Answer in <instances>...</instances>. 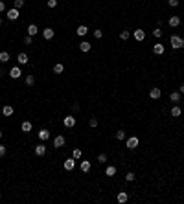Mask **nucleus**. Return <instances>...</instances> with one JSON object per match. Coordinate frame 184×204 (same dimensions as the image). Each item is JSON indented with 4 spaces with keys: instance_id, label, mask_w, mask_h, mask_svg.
Segmentation results:
<instances>
[{
    "instance_id": "f257e3e1",
    "label": "nucleus",
    "mask_w": 184,
    "mask_h": 204,
    "mask_svg": "<svg viewBox=\"0 0 184 204\" xmlns=\"http://www.w3.org/2000/svg\"><path fill=\"white\" fill-rule=\"evenodd\" d=\"M170 44H171L173 50H179V48L184 46V39L179 37V35H171V37H170Z\"/></svg>"
},
{
    "instance_id": "f03ea898",
    "label": "nucleus",
    "mask_w": 184,
    "mask_h": 204,
    "mask_svg": "<svg viewBox=\"0 0 184 204\" xmlns=\"http://www.w3.org/2000/svg\"><path fill=\"white\" fill-rule=\"evenodd\" d=\"M138 143H140L138 136H129V138H125V147L127 149H136Z\"/></svg>"
},
{
    "instance_id": "7ed1b4c3",
    "label": "nucleus",
    "mask_w": 184,
    "mask_h": 204,
    "mask_svg": "<svg viewBox=\"0 0 184 204\" xmlns=\"http://www.w3.org/2000/svg\"><path fill=\"white\" fill-rule=\"evenodd\" d=\"M76 122H78V120H76V118H74L72 114H70V116H66V118H63V125L66 127V129H72V127L76 125Z\"/></svg>"
},
{
    "instance_id": "20e7f679",
    "label": "nucleus",
    "mask_w": 184,
    "mask_h": 204,
    "mask_svg": "<svg viewBox=\"0 0 184 204\" xmlns=\"http://www.w3.org/2000/svg\"><path fill=\"white\" fill-rule=\"evenodd\" d=\"M76 162H78L76 158H66L64 162H63V167L66 169V171H72V169L76 167Z\"/></svg>"
},
{
    "instance_id": "39448f33",
    "label": "nucleus",
    "mask_w": 184,
    "mask_h": 204,
    "mask_svg": "<svg viewBox=\"0 0 184 204\" xmlns=\"http://www.w3.org/2000/svg\"><path fill=\"white\" fill-rule=\"evenodd\" d=\"M33 153H35L37 156H44L46 155V145L44 143H37V145L33 147Z\"/></svg>"
},
{
    "instance_id": "423d86ee",
    "label": "nucleus",
    "mask_w": 184,
    "mask_h": 204,
    "mask_svg": "<svg viewBox=\"0 0 184 204\" xmlns=\"http://www.w3.org/2000/svg\"><path fill=\"white\" fill-rule=\"evenodd\" d=\"M64 142H66L64 136H63V134H57L55 138H54V147H55V149H61V147L64 145Z\"/></svg>"
},
{
    "instance_id": "0eeeda50",
    "label": "nucleus",
    "mask_w": 184,
    "mask_h": 204,
    "mask_svg": "<svg viewBox=\"0 0 184 204\" xmlns=\"http://www.w3.org/2000/svg\"><path fill=\"white\" fill-rule=\"evenodd\" d=\"M6 17H7L9 20H17V19H19V9H17V7L7 9V11H6Z\"/></svg>"
},
{
    "instance_id": "6e6552de",
    "label": "nucleus",
    "mask_w": 184,
    "mask_h": 204,
    "mask_svg": "<svg viewBox=\"0 0 184 204\" xmlns=\"http://www.w3.org/2000/svg\"><path fill=\"white\" fill-rule=\"evenodd\" d=\"M20 75H22V70H20L19 66H13L11 70H9V77H11V79H19Z\"/></svg>"
},
{
    "instance_id": "1a4fd4ad",
    "label": "nucleus",
    "mask_w": 184,
    "mask_h": 204,
    "mask_svg": "<svg viewBox=\"0 0 184 204\" xmlns=\"http://www.w3.org/2000/svg\"><path fill=\"white\" fill-rule=\"evenodd\" d=\"M54 35H55V31H54L52 28H44V30H43V37H44L46 41H52Z\"/></svg>"
},
{
    "instance_id": "9d476101",
    "label": "nucleus",
    "mask_w": 184,
    "mask_h": 204,
    "mask_svg": "<svg viewBox=\"0 0 184 204\" xmlns=\"http://www.w3.org/2000/svg\"><path fill=\"white\" fill-rule=\"evenodd\" d=\"M168 24L171 28H177L179 24H180V17L179 15H173V17H170V20H168Z\"/></svg>"
},
{
    "instance_id": "9b49d317",
    "label": "nucleus",
    "mask_w": 184,
    "mask_h": 204,
    "mask_svg": "<svg viewBox=\"0 0 184 204\" xmlns=\"http://www.w3.org/2000/svg\"><path fill=\"white\" fill-rule=\"evenodd\" d=\"M160 96H162L160 88H151V90H149V98H151V99H160Z\"/></svg>"
},
{
    "instance_id": "f8f14e48",
    "label": "nucleus",
    "mask_w": 184,
    "mask_h": 204,
    "mask_svg": "<svg viewBox=\"0 0 184 204\" xmlns=\"http://www.w3.org/2000/svg\"><path fill=\"white\" fill-rule=\"evenodd\" d=\"M133 37H135L138 42H142V41L146 39V31H144V30H135V33H133Z\"/></svg>"
},
{
    "instance_id": "ddd939ff",
    "label": "nucleus",
    "mask_w": 184,
    "mask_h": 204,
    "mask_svg": "<svg viewBox=\"0 0 184 204\" xmlns=\"http://www.w3.org/2000/svg\"><path fill=\"white\" fill-rule=\"evenodd\" d=\"M116 200H118L120 204H125V202H127V200H129V195H127V193H125V191H120L118 195H116Z\"/></svg>"
},
{
    "instance_id": "4468645a",
    "label": "nucleus",
    "mask_w": 184,
    "mask_h": 204,
    "mask_svg": "<svg viewBox=\"0 0 184 204\" xmlns=\"http://www.w3.org/2000/svg\"><path fill=\"white\" fill-rule=\"evenodd\" d=\"M37 136H39L41 142H46V140L50 138V132H48V129H41V131L37 132Z\"/></svg>"
},
{
    "instance_id": "2eb2a0df",
    "label": "nucleus",
    "mask_w": 184,
    "mask_h": 204,
    "mask_svg": "<svg viewBox=\"0 0 184 204\" xmlns=\"http://www.w3.org/2000/svg\"><path fill=\"white\" fill-rule=\"evenodd\" d=\"M90 48H92V44L88 41H83V42H79V50L83 54H87V52H90Z\"/></svg>"
},
{
    "instance_id": "dca6fc26",
    "label": "nucleus",
    "mask_w": 184,
    "mask_h": 204,
    "mask_svg": "<svg viewBox=\"0 0 184 204\" xmlns=\"http://www.w3.org/2000/svg\"><path fill=\"white\" fill-rule=\"evenodd\" d=\"M37 33H39L37 24H30V26H28V35H30V37H35Z\"/></svg>"
},
{
    "instance_id": "f3484780",
    "label": "nucleus",
    "mask_w": 184,
    "mask_h": 204,
    "mask_svg": "<svg viewBox=\"0 0 184 204\" xmlns=\"http://www.w3.org/2000/svg\"><path fill=\"white\" fill-rule=\"evenodd\" d=\"M17 59H19V64H28V63H30V59H28V54H24V52H20Z\"/></svg>"
},
{
    "instance_id": "a211bd4d",
    "label": "nucleus",
    "mask_w": 184,
    "mask_h": 204,
    "mask_svg": "<svg viewBox=\"0 0 184 204\" xmlns=\"http://www.w3.org/2000/svg\"><path fill=\"white\" fill-rule=\"evenodd\" d=\"M90 166H92V164H90V160H83L79 167H81V171H83V173H88V171H90Z\"/></svg>"
},
{
    "instance_id": "6ab92c4d",
    "label": "nucleus",
    "mask_w": 184,
    "mask_h": 204,
    "mask_svg": "<svg viewBox=\"0 0 184 204\" xmlns=\"http://www.w3.org/2000/svg\"><path fill=\"white\" fill-rule=\"evenodd\" d=\"M180 114H182V109H180L179 105L171 107V116H173V118H180Z\"/></svg>"
},
{
    "instance_id": "aec40b11",
    "label": "nucleus",
    "mask_w": 184,
    "mask_h": 204,
    "mask_svg": "<svg viewBox=\"0 0 184 204\" xmlns=\"http://www.w3.org/2000/svg\"><path fill=\"white\" fill-rule=\"evenodd\" d=\"M164 50H166L164 44H155V46H153V54H155V55H162Z\"/></svg>"
},
{
    "instance_id": "412c9836",
    "label": "nucleus",
    "mask_w": 184,
    "mask_h": 204,
    "mask_svg": "<svg viewBox=\"0 0 184 204\" xmlns=\"http://www.w3.org/2000/svg\"><path fill=\"white\" fill-rule=\"evenodd\" d=\"M170 99H171V103H179V101H180V92H177V90L171 92V94H170Z\"/></svg>"
},
{
    "instance_id": "4be33fe9",
    "label": "nucleus",
    "mask_w": 184,
    "mask_h": 204,
    "mask_svg": "<svg viewBox=\"0 0 184 204\" xmlns=\"http://www.w3.org/2000/svg\"><path fill=\"white\" fill-rule=\"evenodd\" d=\"M87 33H88V28L85 26V24H81V26H78V35H79V37H85Z\"/></svg>"
},
{
    "instance_id": "5701e85b",
    "label": "nucleus",
    "mask_w": 184,
    "mask_h": 204,
    "mask_svg": "<svg viewBox=\"0 0 184 204\" xmlns=\"http://www.w3.org/2000/svg\"><path fill=\"white\" fill-rule=\"evenodd\" d=\"M24 81H26V85H28V87H33V85H35V75H33V74H28Z\"/></svg>"
},
{
    "instance_id": "b1692460",
    "label": "nucleus",
    "mask_w": 184,
    "mask_h": 204,
    "mask_svg": "<svg viewBox=\"0 0 184 204\" xmlns=\"http://www.w3.org/2000/svg\"><path fill=\"white\" fill-rule=\"evenodd\" d=\"M2 114H4V116H11V114H13V107H11V105H4V107H2Z\"/></svg>"
},
{
    "instance_id": "393cba45",
    "label": "nucleus",
    "mask_w": 184,
    "mask_h": 204,
    "mask_svg": "<svg viewBox=\"0 0 184 204\" xmlns=\"http://www.w3.org/2000/svg\"><path fill=\"white\" fill-rule=\"evenodd\" d=\"M105 175H107V177H114V175H116V167H114V166H107Z\"/></svg>"
},
{
    "instance_id": "a878e982",
    "label": "nucleus",
    "mask_w": 184,
    "mask_h": 204,
    "mask_svg": "<svg viewBox=\"0 0 184 204\" xmlns=\"http://www.w3.org/2000/svg\"><path fill=\"white\" fill-rule=\"evenodd\" d=\"M9 52H0V63H7L9 61Z\"/></svg>"
},
{
    "instance_id": "bb28decb",
    "label": "nucleus",
    "mask_w": 184,
    "mask_h": 204,
    "mask_svg": "<svg viewBox=\"0 0 184 204\" xmlns=\"http://www.w3.org/2000/svg\"><path fill=\"white\" fill-rule=\"evenodd\" d=\"M20 129H22V132H30V131H31V123H30V122H22Z\"/></svg>"
},
{
    "instance_id": "cd10ccee",
    "label": "nucleus",
    "mask_w": 184,
    "mask_h": 204,
    "mask_svg": "<svg viewBox=\"0 0 184 204\" xmlns=\"http://www.w3.org/2000/svg\"><path fill=\"white\" fill-rule=\"evenodd\" d=\"M64 72V66L61 64V63H57L55 66H54V74H63Z\"/></svg>"
},
{
    "instance_id": "c85d7f7f",
    "label": "nucleus",
    "mask_w": 184,
    "mask_h": 204,
    "mask_svg": "<svg viewBox=\"0 0 184 204\" xmlns=\"http://www.w3.org/2000/svg\"><path fill=\"white\" fill-rule=\"evenodd\" d=\"M83 156V153H81V149H74L72 151V158H76V160H79Z\"/></svg>"
},
{
    "instance_id": "c756f323",
    "label": "nucleus",
    "mask_w": 184,
    "mask_h": 204,
    "mask_svg": "<svg viewBox=\"0 0 184 204\" xmlns=\"http://www.w3.org/2000/svg\"><path fill=\"white\" fill-rule=\"evenodd\" d=\"M125 180H127V182H133V180H136V175L133 173V171H129L127 175H125Z\"/></svg>"
},
{
    "instance_id": "7c9ffc66",
    "label": "nucleus",
    "mask_w": 184,
    "mask_h": 204,
    "mask_svg": "<svg viewBox=\"0 0 184 204\" xmlns=\"http://www.w3.org/2000/svg\"><path fill=\"white\" fill-rule=\"evenodd\" d=\"M125 138H127V134H125V131H118V132H116V140H125Z\"/></svg>"
},
{
    "instance_id": "2f4dec72",
    "label": "nucleus",
    "mask_w": 184,
    "mask_h": 204,
    "mask_svg": "<svg viewBox=\"0 0 184 204\" xmlns=\"http://www.w3.org/2000/svg\"><path fill=\"white\" fill-rule=\"evenodd\" d=\"M129 37H131V33H129L127 30H122V33H120V39H122V41H127Z\"/></svg>"
},
{
    "instance_id": "473e14b6",
    "label": "nucleus",
    "mask_w": 184,
    "mask_h": 204,
    "mask_svg": "<svg viewBox=\"0 0 184 204\" xmlns=\"http://www.w3.org/2000/svg\"><path fill=\"white\" fill-rule=\"evenodd\" d=\"M22 6H24V0H13V7H17V9H20Z\"/></svg>"
},
{
    "instance_id": "72a5a7b5",
    "label": "nucleus",
    "mask_w": 184,
    "mask_h": 204,
    "mask_svg": "<svg viewBox=\"0 0 184 204\" xmlns=\"http://www.w3.org/2000/svg\"><path fill=\"white\" fill-rule=\"evenodd\" d=\"M98 162H99V164H105V162H107V155H105V153L98 155Z\"/></svg>"
},
{
    "instance_id": "f704fd0d",
    "label": "nucleus",
    "mask_w": 184,
    "mask_h": 204,
    "mask_svg": "<svg viewBox=\"0 0 184 204\" xmlns=\"http://www.w3.org/2000/svg\"><path fill=\"white\" fill-rule=\"evenodd\" d=\"M153 37L160 39V37H162V30H160V28H155V30H153Z\"/></svg>"
},
{
    "instance_id": "c9c22d12",
    "label": "nucleus",
    "mask_w": 184,
    "mask_h": 204,
    "mask_svg": "<svg viewBox=\"0 0 184 204\" xmlns=\"http://www.w3.org/2000/svg\"><path fill=\"white\" fill-rule=\"evenodd\" d=\"M88 127H92V129L98 127V120H96V118H90V120H88Z\"/></svg>"
},
{
    "instance_id": "e433bc0d",
    "label": "nucleus",
    "mask_w": 184,
    "mask_h": 204,
    "mask_svg": "<svg viewBox=\"0 0 184 204\" xmlns=\"http://www.w3.org/2000/svg\"><path fill=\"white\" fill-rule=\"evenodd\" d=\"M48 7H50V9L57 7V0H48Z\"/></svg>"
},
{
    "instance_id": "4c0bfd02",
    "label": "nucleus",
    "mask_w": 184,
    "mask_h": 204,
    "mask_svg": "<svg viewBox=\"0 0 184 204\" xmlns=\"http://www.w3.org/2000/svg\"><path fill=\"white\" fill-rule=\"evenodd\" d=\"M94 37H96V39H101V37H103V31H101V30H94Z\"/></svg>"
},
{
    "instance_id": "58836bf2",
    "label": "nucleus",
    "mask_w": 184,
    "mask_h": 204,
    "mask_svg": "<svg viewBox=\"0 0 184 204\" xmlns=\"http://www.w3.org/2000/svg\"><path fill=\"white\" fill-rule=\"evenodd\" d=\"M31 42H33V37H30V35L24 37V44H31Z\"/></svg>"
},
{
    "instance_id": "ea45409f",
    "label": "nucleus",
    "mask_w": 184,
    "mask_h": 204,
    "mask_svg": "<svg viewBox=\"0 0 184 204\" xmlns=\"http://www.w3.org/2000/svg\"><path fill=\"white\" fill-rule=\"evenodd\" d=\"M2 11H7V7H6V2H4V0H0V13H2Z\"/></svg>"
},
{
    "instance_id": "a19ab883",
    "label": "nucleus",
    "mask_w": 184,
    "mask_h": 204,
    "mask_svg": "<svg viewBox=\"0 0 184 204\" xmlns=\"http://www.w3.org/2000/svg\"><path fill=\"white\" fill-rule=\"evenodd\" d=\"M168 4H170L171 7H177V6H179V0H168Z\"/></svg>"
},
{
    "instance_id": "79ce46f5",
    "label": "nucleus",
    "mask_w": 184,
    "mask_h": 204,
    "mask_svg": "<svg viewBox=\"0 0 184 204\" xmlns=\"http://www.w3.org/2000/svg\"><path fill=\"white\" fill-rule=\"evenodd\" d=\"M4 155H6V147L0 143V156H4Z\"/></svg>"
},
{
    "instance_id": "37998d69",
    "label": "nucleus",
    "mask_w": 184,
    "mask_h": 204,
    "mask_svg": "<svg viewBox=\"0 0 184 204\" xmlns=\"http://www.w3.org/2000/svg\"><path fill=\"white\" fill-rule=\"evenodd\" d=\"M72 110H74V112H78V110H79V103H74V105H72Z\"/></svg>"
},
{
    "instance_id": "c03bdc74",
    "label": "nucleus",
    "mask_w": 184,
    "mask_h": 204,
    "mask_svg": "<svg viewBox=\"0 0 184 204\" xmlns=\"http://www.w3.org/2000/svg\"><path fill=\"white\" fill-rule=\"evenodd\" d=\"M179 92H180V96H184V85H180V90Z\"/></svg>"
},
{
    "instance_id": "a18cd8bd",
    "label": "nucleus",
    "mask_w": 184,
    "mask_h": 204,
    "mask_svg": "<svg viewBox=\"0 0 184 204\" xmlns=\"http://www.w3.org/2000/svg\"><path fill=\"white\" fill-rule=\"evenodd\" d=\"M0 24H2V17H0Z\"/></svg>"
},
{
    "instance_id": "49530a36",
    "label": "nucleus",
    "mask_w": 184,
    "mask_h": 204,
    "mask_svg": "<svg viewBox=\"0 0 184 204\" xmlns=\"http://www.w3.org/2000/svg\"><path fill=\"white\" fill-rule=\"evenodd\" d=\"M0 138H2V131H0Z\"/></svg>"
},
{
    "instance_id": "de8ad7c7",
    "label": "nucleus",
    "mask_w": 184,
    "mask_h": 204,
    "mask_svg": "<svg viewBox=\"0 0 184 204\" xmlns=\"http://www.w3.org/2000/svg\"><path fill=\"white\" fill-rule=\"evenodd\" d=\"M0 199H2V193H0Z\"/></svg>"
}]
</instances>
